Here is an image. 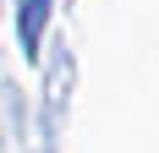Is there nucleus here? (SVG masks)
<instances>
[{
	"mask_svg": "<svg viewBox=\"0 0 159 153\" xmlns=\"http://www.w3.org/2000/svg\"><path fill=\"white\" fill-rule=\"evenodd\" d=\"M44 11H49V0H28V6H22V38H28V49L39 44V28H44Z\"/></svg>",
	"mask_w": 159,
	"mask_h": 153,
	"instance_id": "f257e3e1",
	"label": "nucleus"
}]
</instances>
